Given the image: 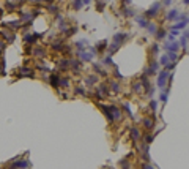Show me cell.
<instances>
[{"label":"cell","mask_w":189,"mask_h":169,"mask_svg":"<svg viewBox=\"0 0 189 169\" xmlns=\"http://www.w3.org/2000/svg\"><path fill=\"white\" fill-rule=\"evenodd\" d=\"M178 10H170L169 13H167V21H176L178 19Z\"/></svg>","instance_id":"cell-12"},{"label":"cell","mask_w":189,"mask_h":169,"mask_svg":"<svg viewBox=\"0 0 189 169\" xmlns=\"http://www.w3.org/2000/svg\"><path fill=\"white\" fill-rule=\"evenodd\" d=\"M131 137L134 141H139V139H140V131H139L137 128H132V130H131Z\"/></svg>","instance_id":"cell-24"},{"label":"cell","mask_w":189,"mask_h":169,"mask_svg":"<svg viewBox=\"0 0 189 169\" xmlns=\"http://www.w3.org/2000/svg\"><path fill=\"white\" fill-rule=\"evenodd\" d=\"M123 13H125L126 16H134V14H135V11L132 10V8H125V10H123Z\"/></svg>","instance_id":"cell-33"},{"label":"cell","mask_w":189,"mask_h":169,"mask_svg":"<svg viewBox=\"0 0 189 169\" xmlns=\"http://www.w3.org/2000/svg\"><path fill=\"white\" fill-rule=\"evenodd\" d=\"M123 2H125L126 5H129V3H131V0H123Z\"/></svg>","instance_id":"cell-53"},{"label":"cell","mask_w":189,"mask_h":169,"mask_svg":"<svg viewBox=\"0 0 189 169\" xmlns=\"http://www.w3.org/2000/svg\"><path fill=\"white\" fill-rule=\"evenodd\" d=\"M150 108H151V111H156V108H158V103L154 101V100H151V101H150Z\"/></svg>","instance_id":"cell-44"},{"label":"cell","mask_w":189,"mask_h":169,"mask_svg":"<svg viewBox=\"0 0 189 169\" xmlns=\"http://www.w3.org/2000/svg\"><path fill=\"white\" fill-rule=\"evenodd\" d=\"M110 112H112L113 122H115V120H120V119H121V111H120L117 106H110Z\"/></svg>","instance_id":"cell-8"},{"label":"cell","mask_w":189,"mask_h":169,"mask_svg":"<svg viewBox=\"0 0 189 169\" xmlns=\"http://www.w3.org/2000/svg\"><path fill=\"white\" fill-rule=\"evenodd\" d=\"M153 139H154V136H153V134H145V141H147V144L153 142Z\"/></svg>","instance_id":"cell-41"},{"label":"cell","mask_w":189,"mask_h":169,"mask_svg":"<svg viewBox=\"0 0 189 169\" xmlns=\"http://www.w3.org/2000/svg\"><path fill=\"white\" fill-rule=\"evenodd\" d=\"M158 68H159V63H158V60H151V62H150V67L145 70V74H147V76H153V74H158Z\"/></svg>","instance_id":"cell-3"},{"label":"cell","mask_w":189,"mask_h":169,"mask_svg":"<svg viewBox=\"0 0 189 169\" xmlns=\"http://www.w3.org/2000/svg\"><path fill=\"white\" fill-rule=\"evenodd\" d=\"M175 38H176V36L173 35V33H169V38H167V40H169V41H175Z\"/></svg>","instance_id":"cell-48"},{"label":"cell","mask_w":189,"mask_h":169,"mask_svg":"<svg viewBox=\"0 0 189 169\" xmlns=\"http://www.w3.org/2000/svg\"><path fill=\"white\" fill-rule=\"evenodd\" d=\"M85 44H87V40H79V41L76 43V46H77L79 51H84V49H87V48H84Z\"/></svg>","instance_id":"cell-27"},{"label":"cell","mask_w":189,"mask_h":169,"mask_svg":"<svg viewBox=\"0 0 189 169\" xmlns=\"http://www.w3.org/2000/svg\"><path fill=\"white\" fill-rule=\"evenodd\" d=\"M183 3H184V5H188V3H189V0H183Z\"/></svg>","instance_id":"cell-54"},{"label":"cell","mask_w":189,"mask_h":169,"mask_svg":"<svg viewBox=\"0 0 189 169\" xmlns=\"http://www.w3.org/2000/svg\"><path fill=\"white\" fill-rule=\"evenodd\" d=\"M110 90L115 92V93H118L120 92V84L118 82H112V84H110Z\"/></svg>","instance_id":"cell-29"},{"label":"cell","mask_w":189,"mask_h":169,"mask_svg":"<svg viewBox=\"0 0 189 169\" xmlns=\"http://www.w3.org/2000/svg\"><path fill=\"white\" fill-rule=\"evenodd\" d=\"M79 60L80 62H90L91 59H93V54H91V52H87L84 49V51H79Z\"/></svg>","instance_id":"cell-4"},{"label":"cell","mask_w":189,"mask_h":169,"mask_svg":"<svg viewBox=\"0 0 189 169\" xmlns=\"http://www.w3.org/2000/svg\"><path fill=\"white\" fill-rule=\"evenodd\" d=\"M38 38V35H32V33H25L24 35V41L25 43H35Z\"/></svg>","instance_id":"cell-15"},{"label":"cell","mask_w":189,"mask_h":169,"mask_svg":"<svg viewBox=\"0 0 189 169\" xmlns=\"http://www.w3.org/2000/svg\"><path fill=\"white\" fill-rule=\"evenodd\" d=\"M33 18H35V14L33 13H22V19H21V22H25V24H30L32 21H33Z\"/></svg>","instance_id":"cell-11"},{"label":"cell","mask_w":189,"mask_h":169,"mask_svg":"<svg viewBox=\"0 0 189 169\" xmlns=\"http://www.w3.org/2000/svg\"><path fill=\"white\" fill-rule=\"evenodd\" d=\"M94 48H98V49H96V51H98V52H99V51H104V49H106V48H107V41H106V40H104V41H101V43H98V44H96V46H94Z\"/></svg>","instance_id":"cell-28"},{"label":"cell","mask_w":189,"mask_h":169,"mask_svg":"<svg viewBox=\"0 0 189 169\" xmlns=\"http://www.w3.org/2000/svg\"><path fill=\"white\" fill-rule=\"evenodd\" d=\"M54 49L55 51H63V44L62 43H54Z\"/></svg>","instance_id":"cell-40"},{"label":"cell","mask_w":189,"mask_h":169,"mask_svg":"<svg viewBox=\"0 0 189 169\" xmlns=\"http://www.w3.org/2000/svg\"><path fill=\"white\" fill-rule=\"evenodd\" d=\"M169 62H170V60H169V57H167V54H164V55H162V59L159 60V63H161V65H167Z\"/></svg>","instance_id":"cell-34"},{"label":"cell","mask_w":189,"mask_h":169,"mask_svg":"<svg viewBox=\"0 0 189 169\" xmlns=\"http://www.w3.org/2000/svg\"><path fill=\"white\" fill-rule=\"evenodd\" d=\"M166 35H167V33H166V30H164V29H159V30H156V33H154V36H156V40H158V41L164 40V38H166Z\"/></svg>","instance_id":"cell-16"},{"label":"cell","mask_w":189,"mask_h":169,"mask_svg":"<svg viewBox=\"0 0 189 169\" xmlns=\"http://www.w3.org/2000/svg\"><path fill=\"white\" fill-rule=\"evenodd\" d=\"M151 48H153V49H151V51H153L154 54H156V52H159V51H161V48H159V46H158V44H153V46H151Z\"/></svg>","instance_id":"cell-46"},{"label":"cell","mask_w":189,"mask_h":169,"mask_svg":"<svg viewBox=\"0 0 189 169\" xmlns=\"http://www.w3.org/2000/svg\"><path fill=\"white\" fill-rule=\"evenodd\" d=\"M118 48H120V43H117V41H113L112 44L109 46V54L112 55V54H115L117 51H118Z\"/></svg>","instance_id":"cell-18"},{"label":"cell","mask_w":189,"mask_h":169,"mask_svg":"<svg viewBox=\"0 0 189 169\" xmlns=\"http://www.w3.org/2000/svg\"><path fill=\"white\" fill-rule=\"evenodd\" d=\"M47 8H49L50 13H58V7H55V5H49Z\"/></svg>","instance_id":"cell-39"},{"label":"cell","mask_w":189,"mask_h":169,"mask_svg":"<svg viewBox=\"0 0 189 169\" xmlns=\"http://www.w3.org/2000/svg\"><path fill=\"white\" fill-rule=\"evenodd\" d=\"M82 3H84V5H90L91 0H82Z\"/></svg>","instance_id":"cell-51"},{"label":"cell","mask_w":189,"mask_h":169,"mask_svg":"<svg viewBox=\"0 0 189 169\" xmlns=\"http://www.w3.org/2000/svg\"><path fill=\"white\" fill-rule=\"evenodd\" d=\"M142 156H143L145 161H150V149H148V144H145L142 147Z\"/></svg>","instance_id":"cell-13"},{"label":"cell","mask_w":189,"mask_h":169,"mask_svg":"<svg viewBox=\"0 0 189 169\" xmlns=\"http://www.w3.org/2000/svg\"><path fill=\"white\" fill-rule=\"evenodd\" d=\"M50 86L55 87V89L60 86V77L57 76V74H52V76H50Z\"/></svg>","instance_id":"cell-17"},{"label":"cell","mask_w":189,"mask_h":169,"mask_svg":"<svg viewBox=\"0 0 189 169\" xmlns=\"http://www.w3.org/2000/svg\"><path fill=\"white\" fill-rule=\"evenodd\" d=\"M96 3H98V11H103V8H104V2H103V0H96Z\"/></svg>","instance_id":"cell-43"},{"label":"cell","mask_w":189,"mask_h":169,"mask_svg":"<svg viewBox=\"0 0 189 169\" xmlns=\"http://www.w3.org/2000/svg\"><path fill=\"white\" fill-rule=\"evenodd\" d=\"M88 52H91L93 55H96V54H98V51H96L94 48H88Z\"/></svg>","instance_id":"cell-50"},{"label":"cell","mask_w":189,"mask_h":169,"mask_svg":"<svg viewBox=\"0 0 189 169\" xmlns=\"http://www.w3.org/2000/svg\"><path fill=\"white\" fill-rule=\"evenodd\" d=\"M172 3H173V0H164V5H166V7H170Z\"/></svg>","instance_id":"cell-49"},{"label":"cell","mask_w":189,"mask_h":169,"mask_svg":"<svg viewBox=\"0 0 189 169\" xmlns=\"http://www.w3.org/2000/svg\"><path fill=\"white\" fill-rule=\"evenodd\" d=\"M58 67L60 68H68V59H62V60H58Z\"/></svg>","instance_id":"cell-32"},{"label":"cell","mask_w":189,"mask_h":169,"mask_svg":"<svg viewBox=\"0 0 189 169\" xmlns=\"http://www.w3.org/2000/svg\"><path fill=\"white\" fill-rule=\"evenodd\" d=\"M6 27H11V29H19L21 27V21H9V22H5Z\"/></svg>","instance_id":"cell-21"},{"label":"cell","mask_w":189,"mask_h":169,"mask_svg":"<svg viewBox=\"0 0 189 169\" xmlns=\"http://www.w3.org/2000/svg\"><path fill=\"white\" fill-rule=\"evenodd\" d=\"M19 71L21 73H17L19 74V77H22V76H27V77H33L35 76V73L30 70V68H25V67H21L19 68Z\"/></svg>","instance_id":"cell-6"},{"label":"cell","mask_w":189,"mask_h":169,"mask_svg":"<svg viewBox=\"0 0 189 169\" xmlns=\"http://www.w3.org/2000/svg\"><path fill=\"white\" fill-rule=\"evenodd\" d=\"M0 33H2L3 40H6V41H9V43L14 41V38H16L14 33H13L11 30H5V29H2V30H0Z\"/></svg>","instance_id":"cell-5"},{"label":"cell","mask_w":189,"mask_h":169,"mask_svg":"<svg viewBox=\"0 0 189 169\" xmlns=\"http://www.w3.org/2000/svg\"><path fill=\"white\" fill-rule=\"evenodd\" d=\"M33 54L35 55H44V51H43V49H35Z\"/></svg>","instance_id":"cell-45"},{"label":"cell","mask_w":189,"mask_h":169,"mask_svg":"<svg viewBox=\"0 0 189 169\" xmlns=\"http://www.w3.org/2000/svg\"><path fill=\"white\" fill-rule=\"evenodd\" d=\"M188 27V22L186 21H180V22H176L175 26L172 27V29H176V30H181V29H186Z\"/></svg>","instance_id":"cell-22"},{"label":"cell","mask_w":189,"mask_h":169,"mask_svg":"<svg viewBox=\"0 0 189 169\" xmlns=\"http://www.w3.org/2000/svg\"><path fill=\"white\" fill-rule=\"evenodd\" d=\"M162 90V93L159 95V100L162 103H167V100H169V93H170V87H167V89H161Z\"/></svg>","instance_id":"cell-9"},{"label":"cell","mask_w":189,"mask_h":169,"mask_svg":"<svg viewBox=\"0 0 189 169\" xmlns=\"http://www.w3.org/2000/svg\"><path fill=\"white\" fill-rule=\"evenodd\" d=\"M166 54H167V57H169V60H170V62H176V59H178L176 52H173V51H167Z\"/></svg>","instance_id":"cell-26"},{"label":"cell","mask_w":189,"mask_h":169,"mask_svg":"<svg viewBox=\"0 0 189 169\" xmlns=\"http://www.w3.org/2000/svg\"><path fill=\"white\" fill-rule=\"evenodd\" d=\"M126 38H128V35H126V33H117V35L113 36V41H117V43H121V41H125Z\"/></svg>","instance_id":"cell-19"},{"label":"cell","mask_w":189,"mask_h":169,"mask_svg":"<svg viewBox=\"0 0 189 169\" xmlns=\"http://www.w3.org/2000/svg\"><path fill=\"white\" fill-rule=\"evenodd\" d=\"M72 2H74V10L76 11H79L82 8V5H84L82 3V0H72Z\"/></svg>","instance_id":"cell-31"},{"label":"cell","mask_w":189,"mask_h":169,"mask_svg":"<svg viewBox=\"0 0 189 169\" xmlns=\"http://www.w3.org/2000/svg\"><path fill=\"white\" fill-rule=\"evenodd\" d=\"M32 166V161H28V160H21V161L17 163H13L11 168H30Z\"/></svg>","instance_id":"cell-7"},{"label":"cell","mask_w":189,"mask_h":169,"mask_svg":"<svg viewBox=\"0 0 189 169\" xmlns=\"http://www.w3.org/2000/svg\"><path fill=\"white\" fill-rule=\"evenodd\" d=\"M16 5L14 3H6V11H16Z\"/></svg>","instance_id":"cell-37"},{"label":"cell","mask_w":189,"mask_h":169,"mask_svg":"<svg viewBox=\"0 0 189 169\" xmlns=\"http://www.w3.org/2000/svg\"><path fill=\"white\" fill-rule=\"evenodd\" d=\"M161 7H162V5H161L159 2H154V3L151 5L150 10L145 11V16H147V18H154V16H156V14L161 11Z\"/></svg>","instance_id":"cell-1"},{"label":"cell","mask_w":189,"mask_h":169,"mask_svg":"<svg viewBox=\"0 0 189 169\" xmlns=\"http://www.w3.org/2000/svg\"><path fill=\"white\" fill-rule=\"evenodd\" d=\"M103 65H106V67H113V62H112V57L110 55H107V57H104L103 59Z\"/></svg>","instance_id":"cell-25"},{"label":"cell","mask_w":189,"mask_h":169,"mask_svg":"<svg viewBox=\"0 0 189 169\" xmlns=\"http://www.w3.org/2000/svg\"><path fill=\"white\" fill-rule=\"evenodd\" d=\"M153 125H154L153 119H143V127L147 128V130H151V128H153Z\"/></svg>","instance_id":"cell-23"},{"label":"cell","mask_w":189,"mask_h":169,"mask_svg":"<svg viewBox=\"0 0 189 169\" xmlns=\"http://www.w3.org/2000/svg\"><path fill=\"white\" fill-rule=\"evenodd\" d=\"M60 86H62V87H69V79H66V77L60 79Z\"/></svg>","instance_id":"cell-35"},{"label":"cell","mask_w":189,"mask_h":169,"mask_svg":"<svg viewBox=\"0 0 189 169\" xmlns=\"http://www.w3.org/2000/svg\"><path fill=\"white\" fill-rule=\"evenodd\" d=\"M167 77H169V71L167 70H162L159 71V76H158V89H164L167 82Z\"/></svg>","instance_id":"cell-2"},{"label":"cell","mask_w":189,"mask_h":169,"mask_svg":"<svg viewBox=\"0 0 189 169\" xmlns=\"http://www.w3.org/2000/svg\"><path fill=\"white\" fill-rule=\"evenodd\" d=\"M99 108L103 109V112L106 114L107 120H109V122H113V119H112V112H110V106H103V104H101Z\"/></svg>","instance_id":"cell-10"},{"label":"cell","mask_w":189,"mask_h":169,"mask_svg":"<svg viewBox=\"0 0 189 169\" xmlns=\"http://www.w3.org/2000/svg\"><path fill=\"white\" fill-rule=\"evenodd\" d=\"M2 49H5V43L0 41V51H2Z\"/></svg>","instance_id":"cell-52"},{"label":"cell","mask_w":189,"mask_h":169,"mask_svg":"<svg viewBox=\"0 0 189 169\" xmlns=\"http://www.w3.org/2000/svg\"><path fill=\"white\" fill-rule=\"evenodd\" d=\"M123 106H125L126 112H128V114H129V115H131V117H132V111H131V106H129V103H125V104H123Z\"/></svg>","instance_id":"cell-42"},{"label":"cell","mask_w":189,"mask_h":169,"mask_svg":"<svg viewBox=\"0 0 189 169\" xmlns=\"http://www.w3.org/2000/svg\"><path fill=\"white\" fill-rule=\"evenodd\" d=\"M96 81H98L96 76H88V77H87V86H93Z\"/></svg>","instance_id":"cell-30"},{"label":"cell","mask_w":189,"mask_h":169,"mask_svg":"<svg viewBox=\"0 0 189 169\" xmlns=\"http://www.w3.org/2000/svg\"><path fill=\"white\" fill-rule=\"evenodd\" d=\"M137 22H139V27H142V29H145V27L148 26V19H145L143 16H139L137 18Z\"/></svg>","instance_id":"cell-20"},{"label":"cell","mask_w":189,"mask_h":169,"mask_svg":"<svg viewBox=\"0 0 189 169\" xmlns=\"http://www.w3.org/2000/svg\"><path fill=\"white\" fill-rule=\"evenodd\" d=\"M140 89H142V84H140V82L132 84V90H134V92H140Z\"/></svg>","instance_id":"cell-36"},{"label":"cell","mask_w":189,"mask_h":169,"mask_svg":"<svg viewBox=\"0 0 189 169\" xmlns=\"http://www.w3.org/2000/svg\"><path fill=\"white\" fill-rule=\"evenodd\" d=\"M113 68H115V71H113L115 77H118V79H123V74H120V71H118V68H117V65H113Z\"/></svg>","instance_id":"cell-38"},{"label":"cell","mask_w":189,"mask_h":169,"mask_svg":"<svg viewBox=\"0 0 189 169\" xmlns=\"http://www.w3.org/2000/svg\"><path fill=\"white\" fill-rule=\"evenodd\" d=\"M76 93H80V95H85V90H84V89H80V87H77V89H76Z\"/></svg>","instance_id":"cell-47"},{"label":"cell","mask_w":189,"mask_h":169,"mask_svg":"<svg viewBox=\"0 0 189 169\" xmlns=\"http://www.w3.org/2000/svg\"><path fill=\"white\" fill-rule=\"evenodd\" d=\"M145 29L148 30V33H150V35H154V33H156V30H158V26L154 22H148V26L145 27Z\"/></svg>","instance_id":"cell-14"}]
</instances>
